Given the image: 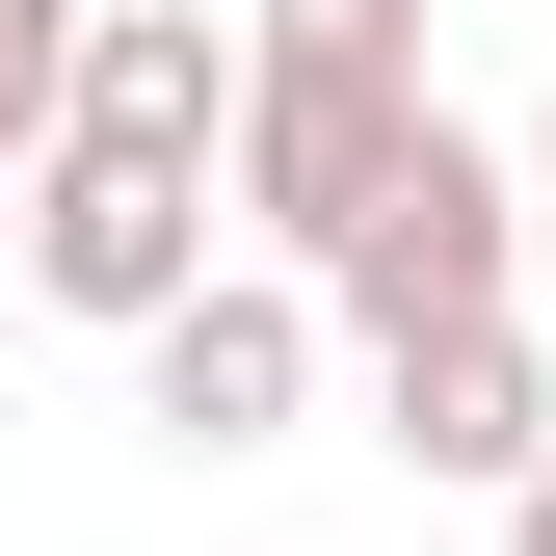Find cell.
I'll use <instances>...</instances> for the list:
<instances>
[{
	"label": "cell",
	"instance_id": "obj_3",
	"mask_svg": "<svg viewBox=\"0 0 556 556\" xmlns=\"http://www.w3.org/2000/svg\"><path fill=\"white\" fill-rule=\"evenodd\" d=\"M504 265H530V160H477V132L425 106V132L371 160V213L318 239V292H344V318L397 344V318H504Z\"/></svg>",
	"mask_w": 556,
	"mask_h": 556
},
{
	"label": "cell",
	"instance_id": "obj_9",
	"mask_svg": "<svg viewBox=\"0 0 556 556\" xmlns=\"http://www.w3.org/2000/svg\"><path fill=\"white\" fill-rule=\"evenodd\" d=\"M530 213H556V106H530Z\"/></svg>",
	"mask_w": 556,
	"mask_h": 556
},
{
	"label": "cell",
	"instance_id": "obj_8",
	"mask_svg": "<svg viewBox=\"0 0 556 556\" xmlns=\"http://www.w3.org/2000/svg\"><path fill=\"white\" fill-rule=\"evenodd\" d=\"M504 530H530V556H556V451H530V477H504Z\"/></svg>",
	"mask_w": 556,
	"mask_h": 556
},
{
	"label": "cell",
	"instance_id": "obj_7",
	"mask_svg": "<svg viewBox=\"0 0 556 556\" xmlns=\"http://www.w3.org/2000/svg\"><path fill=\"white\" fill-rule=\"evenodd\" d=\"M53 80H80V0H0V160L53 132Z\"/></svg>",
	"mask_w": 556,
	"mask_h": 556
},
{
	"label": "cell",
	"instance_id": "obj_2",
	"mask_svg": "<svg viewBox=\"0 0 556 556\" xmlns=\"http://www.w3.org/2000/svg\"><path fill=\"white\" fill-rule=\"evenodd\" d=\"M186 265H213V160H106V132H27L0 160V292H53V318H160Z\"/></svg>",
	"mask_w": 556,
	"mask_h": 556
},
{
	"label": "cell",
	"instance_id": "obj_5",
	"mask_svg": "<svg viewBox=\"0 0 556 556\" xmlns=\"http://www.w3.org/2000/svg\"><path fill=\"white\" fill-rule=\"evenodd\" d=\"M371 451L504 504V477L556 451V371H530V318H397V344H371Z\"/></svg>",
	"mask_w": 556,
	"mask_h": 556
},
{
	"label": "cell",
	"instance_id": "obj_1",
	"mask_svg": "<svg viewBox=\"0 0 556 556\" xmlns=\"http://www.w3.org/2000/svg\"><path fill=\"white\" fill-rule=\"evenodd\" d=\"M425 132V0H265L239 27V213H265V265H318L344 213H371V160Z\"/></svg>",
	"mask_w": 556,
	"mask_h": 556
},
{
	"label": "cell",
	"instance_id": "obj_6",
	"mask_svg": "<svg viewBox=\"0 0 556 556\" xmlns=\"http://www.w3.org/2000/svg\"><path fill=\"white\" fill-rule=\"evenodd\" d=\"M53 132H106V160H213V132H239V27H213V0H80Z\"/></svg>",
	"mask_w": 556,
	"mask_h": 556
},
{
	"label": "cell",
	"instance_id": "obj_4",
	"mask_svg": "<svg viewBox=\"0 0 556 556\" xmlns=\"http://www.w3.org/2000/svg\"><path fill=\"white\" fill-rule=\"evenodd\" d=\"M132 397H160V451H292V397H318V265H186V292L132 318Z\"/></svg>",
	"mask_w": 556,
	"mask_h": 556
}]
</instances>
